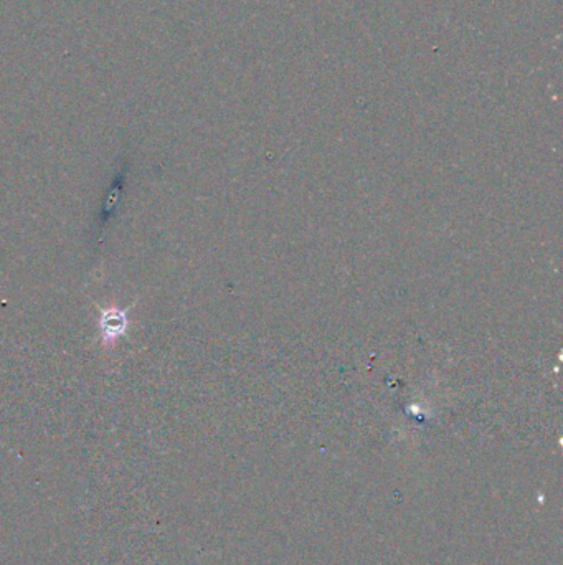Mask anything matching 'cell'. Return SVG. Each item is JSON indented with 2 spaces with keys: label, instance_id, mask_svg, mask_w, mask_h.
<instances>
[{
  "label": "cell",
  "instance_id": "1",
  "mask_svg": "<svg viewBox=\"0 0 563 565\" xmlns=\"http://www.w3.org/2000/svg\"><path fill=\"white\" fill-rule=\"evenodd\" d=\"M134 304H131L129 308L121 309V308H100L101 316H100V335L106 345L115 344L117 339H121L126 335L129 329V313L131 308Z\"/></svg>",
  "mask_w": 563,
  "mask_h": 565
}]
</instances>
